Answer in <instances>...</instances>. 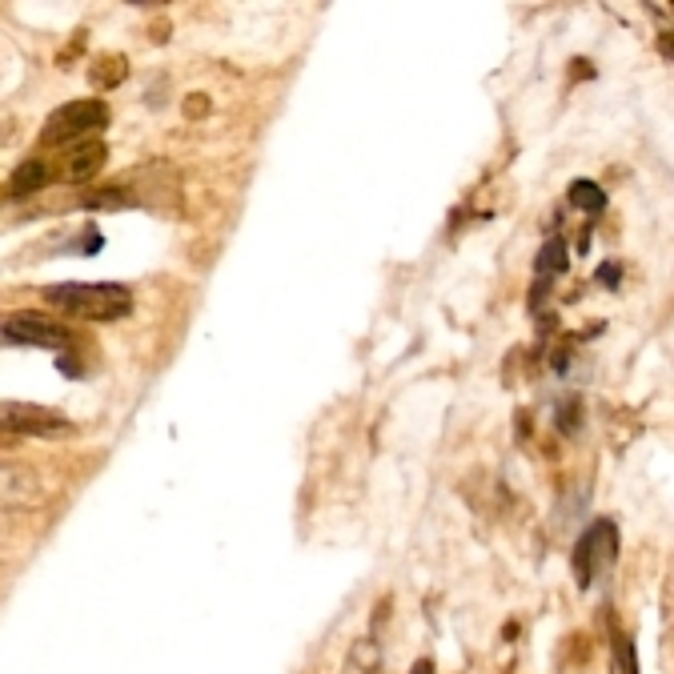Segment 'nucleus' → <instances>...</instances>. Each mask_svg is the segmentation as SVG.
Here are the masks:
<instances>
[{"label": "nucleus", "instance_id": "obj_5", "mask_svg": "<svg viewBox=\"0 0 674 674\" xmlns=\"http://www.w3.org/2000/svg\"><path fill=\"white\" fill-rule=\"evenodd\" d=\"M5 430L9 434H25V438H61L69 434V422L49 410V406H33V402H5Z\"/></svg>", "mask_w": 674, "mask_h": 674}, {"label": "nucleus", "instance_id": "obj_12", "mask_svg": "<svg viewBox=\"0 0 674 674\" xmlns=\"http://www.w3.org/2000/svg\"><path fill=\"white\" fill-rule=\"evenodd\" d=\"M614 666H618V674H638V650H634L630 634H614Z\"/></svg>", "mask_w": 674, "mask_h": 674}, {"label": "nucleus", "instance_id": "obj_17", "mask_svg": "<svg viewBox=\"0 0 674 674\" xmlns=\"http://www.w3.org/2000/svg\"><path fill=\"white\" fill-rule=\"evenodd\" d=\"M410 674H434V662H430V658H418V662H414V670H410Z\"/></svg>", "mask_w": 674, "mask_h": 674}, {"label": "nucleus", "instance_id": "obj_14", "mask_svg": "<svg viewBox=\"0 0 674 674\" xmlns=\"http://www.w3.org/2000/svg\"><path fill=\"white\" fill-rule=\"evenodd\" d=\"M594 281H598L602 289H618V281H622V265H618V261H606V265H598Z\"/></svg>", "mask_w": 674, "mask_h": 674}, {"label": "nucleus", "instance_id": "obj_3", "mask_svg": "<svg viewBox=\"0 0 674 674\" xmlns=\"http://www.w3.org/2000/svg\"><path fill=\"white\" fill-rule=\"evenodd\" d=\"M5 342L9 346H29V350H61L73 342L69 329L49 317V313H37V309H17L5 317Z\"/></svg>", "mask_w": 674, "mask_h": 674}, {"label": "nucleus", "instance_id": "obj_10", "mask_svg": "<svg viewBox=\"0 0 674 674\" xmlns=\"http://www.w3.org/2000/svg\"><path fill=\"white\" fill-rule=\"evenodd\" d=\"M137 197H133V189H125V185H97V189H89V193H81V209H125V205H133Z\"/></svg>", "mask_w": 674, "mask_h": 674}, {"label": "nucleus", "instance_id": "obj_8", "mask_svg": "<svg viewBox=\"0 0 674 674\" xmlns=\"http://www.w3.org/2000/svg\"><path fill=\"white\" fill-rule=\"evenodd\" d=\"M566 269H570V249H566V241H562V237L542 241V249H538V257H534V273L546 281V277H558V273H566Z\"/></svg>", "mask_w": 674, "mask_h": 674}, {"label": "nucleus", "instance_id": "obj_15", "mask_svg": "<svg viewBox=\"0 0 674 674\" xmlns=\"http://www.w3.org/2000/svg\"><path fill=\"white\" fill-rule=\"evenodd\" d=\"M658 53L666 61H674V33H658Z\"/></svg>", "mask_w": 674, "mask_h": 674}, {"label": "nucleus", "instance_id": "obj_18", "mask_svg": "<svg viewBox=\"0 0 674 674\" xmlns=\"http://www.w3.org/2000/svg\"><path fill=\"white\" fill-rule=\"evenodd\" d=\"M670 9H674V5H670Z\"/></svg>", "mask_w": 674, "mask_h": 674}, {"label": "nucleus", "instance_id": "obj_4", "mask_svg": "<svg viewBox=\"0 0 674 674\" xmlns=\"http://www.w3.org/2000/svg\"><path fill=\"white\" fill-rule=\"evenodd\" d=\"M614 558H618V530H614L610 518H598V522L574 542V578H578V586L586 590V586L594 582V574H598L606 562H614Z\"/></svg>", "mask_w": 674, "mask_h": 674}, {"label": "nucleus", "instance_id": "obj_13", "mask_svg": "<svg viewBox=\"0 0 674 674\" xmlns=\"http://www.w3.org/2000/svg\"><path fill=\"white\" fill-rule=\"evenodd\" d=\"M578 426H582V406L578 402H562L558 406V430L570 438V434H578Z\"/></svg>", "mask_w": 674, "mask_h": 674}, {"label": "nucleus", "instance_id": "obj_16", "mask_svg": "<svg viewBox=\"0 0 674 674\" xmlns=\"http://www.w3.org/2000/svg\"><path fill=\"white\" fill-rule=\"evenodd\" d=\"M209 109V101L205 97H193V101H185V113H193V117H201Z\"/></svg>", "mask_w": 674, "mask_h": 674}, {"label": "nucleus", "instance_id": "obj_11", "mask_svg": "<svg viewBox=\"0 0 674 674\" xmlns=\"http://www.w3.org/2000/svg\"><path fill=\"white\" fill-rule=\"evenodd\" d=\"M125 77H129L125 57H97L93 69H89V81H93L97 89H113V85H121Z\"/></svg>", "mask_w": 674, "mask_h": 674}, {"label": "nucleus", "instance_id": "obj_9", "mask_svg": "<svg viewBox=\"0 0 674 674\" xmlns=\"http://www.w3.org/2000/svg\"><path fill=\"white\" fill-rule=\"evenodd\" d=\"M566 201H570L574 209H582V213L598 217V213L606 209V189H602L598 181H586V177H578V181H570V189H566Z\"/></svg>", "mask_w": 674, "mask_h": 674}, {"label": "nucleus", "instance_id": "obj_2", "mask_svg": "<svg viewBox=\"0 0 674 674\" xmlns=\"http://www.w3.org/2000/svg\"><path fill=\"white\" fill-rule=\"evenodd\" d=\"M105 125H109V105L101 97L69 101V105H61V109H53L45 117L41 149H73L81 141H93Z\"/></svg>", "mask_w": 674, "mask_h": 674}, {"label": "nucleus", "instance_id": "obj_6", "mask_svg": "<svg viewBox=\"0 0 674 674\" xmlns=\"http://www.w3.org/2000/svg\"><path fill=\"white\" fill-rule=\"evenodd\" d=\"M105 161H109V149H105L101 137H93V141H81L73 149H61V157L53 165H57V181L85 185V181H93L105 169Z\"/></svg>", "mask_w": 674, "mask_h": 674}, {"label": "nucleus", "instance_id": "obj_7", "mask_svg": "<svg viewBox=\"0 0 674 674\" xmlns=\"http://www.w3.org/2000/svg\"><path fill=\"white\" fill-rule=\"evenodd\" d=\"M57 181V165L49 161V157H29V161H21L13 173H9V197L17 201V197H33V193H41V189H49Z\"/></svg>", "mask_w": 674, "mask_h": 674}, {"label": "nucleus", "instance_id": "obj_1", "mask_svg": "<svg viewBox=\"0 0 674 674\" xmlns=\"http://www.w3.org/2000/svg\"><path fill=\"white\" fill-rule=\"evenodd\" d=\"M45 301L77 321H121L133 309V289L117 281H61L45 289Z\"/></svg>", "mask_w": 674, "mask_h": 674}]
</instances>
